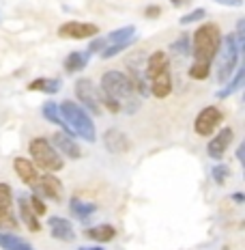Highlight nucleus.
Returning <instances> with one entry per match:
<instances>
[{
    "mask_svg": "<svg viewBox=\"0 0 245 250\" xmlns=\"http://www.w3.org/2000/svg\"><path fill=\"white\" fill-rule=\"evenodd\" d=\"M52 147L58 149L62 155H67V158H71V160L82 158L80 145L74 140V136H69V134H65V132H56L54 136H52Z\"/></svg>",
    "mask_w": 245,
    "mask_h": 250,
    "instance_id": "obj_12",
    "label": "nucleus"
},
{
    "mask_svg": "<svg viewBox=\"0 0 245 250\" xmlns=\"http://www.w3.org/2000/svg\"><path fill=\"white\" fill-rule=\"evenodd\" d=\"M18 207H19V216H22V222L26 225V229L33 233H39L41 231V225H39V216L33 211L28 203V196H19L18 199Z\"/></svg>",
    "mask_w": 245,
    "mask_h": 250,
    "instance_id": "obj_17",
    "label": "nucleus"
},
{
    "mask_svg": "<svg viewBox=\"0 0 245 250\" xmlns=\"http://www.w3.org/2000/svg\"><path fill=\"white\" fill-rule=\"evenodd\" d=\"M58 108H60L62 119H65V123L69 125L71 132L77 134L80 138H84L86 143H95V140H97L95 125H93L91 117H88V112L80 106V104L67 100V102H62Z\"/></svg>",
    "mask_w": 245,
    "mask_h": 250,
    "instance_id": "obj_3",
    "label": "nucleus"
},
{
    "mask_svg": "<svg viewBox=\"0 0 245 250\" xmlns=\"http://www.w3.org/2000/svg\"><path fill=\"white\" fill-rule=\"evenodd\" d=\"M97 33L99 26L88 22H65L58 26V37L62 39H88Z\"/></svg>",
    "mask_w": 245,
    "mask_h": 250,
    "instance_id": "obj_10",
    "label": "nucleus"
},
{
    "mask_svg": "<svg viewBox=\"0 0 245 250\" xmlns=\"http://www.w3.org/2000/svg\"><path fill=\"white\" fill-rule=\"evenodd\" d=\"M69 207H71V213H74L77 220H86V218H91L93 213L97 211L95 203H86V201L77 199V196H74V199L69 201Z\"/></svg>",
    "mask_w": 245,
    "mask_h": 250,
    "instance_id": "obj_23",
    "label": "nucleus"
},
{
    "mask_svg": "<svg viewBox=\"0 0 245 250\" xmlns=\"http://www.w3.org/2000/svg\"><path fill=\"white\" fill-rule=\"evenodd\" d=\"M88 65V52H71L65 59L62 67H65L67 74H77Z\"/></svg>",
    "mask_w": 245,
    "mask_h": 250,
    "instance_id": "obj_22",
    "label": "nucleus"
},
{
    "mask_svg": "<svg viewBox=\"0 0 245 250\" xmlns=\"http://www.w3.org/2000/svg\"><path fill=\"white\" fill-rule=\"evenodd\" d=\"M170 67V59H168V54L166 52H153V54L149 56V62H147V78H153V76H157L159 71H164V69H168Z\"/></svg>",
    "mask_w": 245,
    "mask_h": 250,
    "instance_id": "obj_20",
    "label": "nucleus"
},
{
    "mask_svg": "<svg viewBox=\"0 0 245 250\" xmlns=\"http://www.w3.org/2000/svg\"><path fill=\"white\" fill-rule=\"evenodd\" d=\"M239 54H241V50H239V43L237 39H234V35H228V37H222V43H220V50H217L215 59H217V76L215 80L224 84V82H228L234 74V69H237V62H239Z\"/></svg>",
    "mask_w": 245,
    "mask_h": 250,
    "instance_id": "obj_4",
    "label": "nucleus"
},
{
    "mask_svg": "<svg viewBox=\"0 0 245 250\" xmlns=\"http://www.w3.org/2000/svg\"><path fill=\"white\" fill-rule=\"evenodd\" d=\"M211 177H213V181H215L217 186H224V184L228 181V177H230V166H228V164H217V166H213Z\"/></svg>",
    "mask_w": 245,
    "mask_h": 250,
    "instance_id": "obj_28",
    "label": "nucleus"
},
{
    "mask_svg": "<svg viewBox=\"0 0 245 250\" xmlns=\"http://www.w3.org/2000/svg\"><path fill=\"white\" fill-rule=\"evenodd\" d=\"M108 45V41H106V37H101V39H95V41H91V45H88V54H95V52H101L103 48Z\"/></svg>",
    "mask_w": 245,
    "mask_h": 250,
    "instance_id": "obj_32",
    "label": "nucleus"
},
{
    "mask_svg": "<svg viewBox=\"0 0 245 250\" xmlns=\"http://www.w3.org/2000/svg\"><path fill=\"white\" fill-rule=\"evenodd\" d=\"M41 112H43V117L48 119L50 123L60 125V127L65 129V134H69V136H74V132H71V129H69V125H67V123H65V119H62L60 108H58V104H56V102H45V104H43V108H41Z\"/></svg>",
    "mask_w": 245,
    "mask_h": 250,
    "instance_id": "obj_18",
    "label": "nucleus"
},
{
    "mask_svg": "<svg viewBox=\"0 0 245 250\" xmlns=\"http://www.w3.org/2000/svg\"><path fill=\"white\" fill-rule=\"evenodd\" d=\"M84 235L88 239H95V242H99V244H108L110 239L116 237V229H114L112 225H97V227L86 229Z\"/></svg>",
    "mask_w": 245,
    "mask_h": 250,
    "instance_id": "obj_19",
    "label": "nucleus"
},
{
    "mask_svg": "<svg viewBox=\"0 0 245 250\" xmlns=\"http://www.w3.org/2000/svg\"><path fill=\"white\" fill-rule=\"evenodd\" d=\"M232 201H237V203H243V201H245L243 192H234V194H232Z\"/></svg>",
    "mask_w": 245,
    "mask_h": 250,
    "instance_id": "obj_37",
    "label": "nucleus"
},
{
    "mask_svg": "<svg viewBox=\"0 0 245 250\" xmlns=\"http://www.w3.org/2000/svg\"><path fill=\"white\" fill-rule=\"evenodd\" d=\"M144 15H147V18H159V15H161V9L157 7V4H151V7H147Z\"/></svg>",
    "mask_w": 245,
    "mask_h": 250,
    "instance_id": "obj_33",
    "label": "nucleus"
},
{
    "mask_svg": "<svg viewBox=\"0 0 245 250\" xmlns=\"http://www.w3.org/2000/svg\"><path fill=\"white\" fill-rule=\"evenodd\" d=\"M99 93H101V100H103L101 106H106L114 114L121 110L133 114L140 106L132 82L127 80V76L116 69H110L101 76V91Z\"/></svg>",
    "mask_w": 245,
    "mask_h": 250,
    "instance_id": "obj_2",
    "label": "nucleus"
},
{
    "mask_svg": "<svg viewBox=\"0 0 245 250\" xmlns=\"http://www.w3.org/2000/svg\"><path fill=\"white\" fill-rule=\"evenodd\" d=\"M88 250H103V248H88Z\"/></svg>",
    "mask_w": 245,
    "mask_h": 250,
    "instance_id": "obj_38",
    "label": "nucleus"
},
{
    "mask_svg": "<svg viewBox=\"0 0 245 250\" xmlns=\"http://www.w3.org/2000/svg\"><path fill=\"white\" fill-rule=\"evenodd\" d=\"M215 2L224 4V7H239V4H241V0H215Z\"/></svg>",
    "mask_w": 245,
    "mask_h": 250,
    "instance_id": "obj_34",
    "label": "nucleus"
},
{
    "mask_svg": "<svg viewBox=\"0 0 245 250\" xmlns=\"http://www.w3.org/2000/svg\"><path fill=\"white\" fill-rule=\"evenodd\" d=\"M149 93H153L155 97L164 100L172 93V76H170V67L164 71H159L157 76L149 78Z\"/></svg>",
    "mask_w": 245,
    "mask_h": 250,
    "instance_id": "obj_14",
    "label": "nucleus"
},
{
    "mask_svg": "<svg viewBox=\"0 0 245 250\" xmlns=\"http://www.w3.org/2000/svg\"><path fill=\"white\" fill-rule=\"evenodd\" d=\"M13 170L18 173V177L24 181L28 188H35V184H37L39 175H37V166H35L30 160L26 158H15L13 160Z\"/></svg>",
    "mask_w": 245,
    "mask_h": 250,
    "instance_id": "obj_16",
    "label": "nucleus"
},
{
    "mask_svg": "<svg viewBox=\"0 0 245 250\" xmlns=\"http://www.w3.org/2000/svg\"><path fill=\"white\" fill-rule=\"evenodd\" d=\"M33 192L37 196H45V199L58 203V201H62L65 188H62L58 177H54L52 173H45V175H39V179H37V184H35Z\"/></svg>",
    "mask_w": 245,
    "mask_h": 250,
    "instance_id": "obj_9",
    "label": "nucleus"
},
{
    "mask_svg": "<svg viewBox=\"0 0 245 250\" xmlns=\"http://www.w3.org/2000/svg\"><path fill=\"white\" fill-rule=\"evenodd\" d=\"M237 160L241 164H245V147H239V151H237Z\"/></svg>",
    "mask_w": 245,
    "mask_h": 250,
    "instance_id": "obj_35",
    "label": "nucleus"
},
{
    "mask_svg": "<svg viewBox=\"0 0 245 250\" xmlns=\"http://www.w3.org/2000/svg\"><path fill=\"white\" fill-rule=\"evenodd\" d=\"M62 86V82L58 78H37L28 84V91H39V93H48V95H54L58 93Z\"/></svg>",
    "mask_w": 245,
    "mask_h": 250,
    "instance_id": "obj_21",
    "label": "nucleus"
},
{
    "mask_svg": "<svg viewBox=\"0 0 245 250\" xmlns=\"http://www.w3.org/2000/svg\"><path fill=\"white\" fill-rule=\"evenodd\" d=\"M75 95L77 100L84 104V108H88L93 114H101L103 106H101V93L95 88L91 78H80L75 82Z\"/></svg>",
    "mask_w": 245,
    "mask_h": 250,
    "instance_id": "obj_6",
    "label": "nucleus"
},
{
    "mask_svg": "<svg viewBox=\"0 0 245 250\" xmlns=\"http://www.w3.org/2000/svg\"><path fill=\"white\" fill-rule=\"evenodd\" d=\"M207 18V11L205 9H194L191 13H187L181 18V24L187 26V24H194V22H200V20H205Z\"/></svg>",
    "mask_w": 245,
    "mask_h": 250,
    "instance_id": "obj_30",
    "label": "nucleus"
},
{
    "mask_svg": "<svg viewBox=\"0 0 245 250\" xmlns=\"http://www.w3.org/2000/svg\"><path fill=\"white\" fill-rule=\"evenodd\" d=\"M138 41V37H129V39H125V41H116V43H110V45H106V48L101 50V59H112V56H116V54H121V52H125L127 48H132V45Z\"/></svg>",
    "mask_w": 245,
    "mask_h": 250,
    "instance_id": "obj_26",
    "label": "nucleus"
},
{
    "mask_svg": "<svg viewBox=\"0 0 245 250\" xmlns=\"http://www.w3.org/2000/svg\"><path fill=\"white\" fill-rule=\"evenodd\" d=\"M224 114L217 106H207L198 112L196 121H194V129L198 136H211L213 132L217 129V125L222 123Z\"/></svg>",
    "mask_w": 245,
    "mask_h": 250,
    "instance_id": "obj_7",
    "label": "nucleus"
},
{
    "mask_svg": "<svg viewBox=\"0 0 245 250\" xmlns=\"http://www.w3.org/2000/svg\"><path fill=\"white\" fill-rule=\"evenodd\" d=\"M243 78H245V67H239L237 74H234L230 80H228V84L224 86L222 91H217V97H220V100H226V97H230L234 91H239V88H241Z\"/></svg>",
    "mask_w": 245,
    "mask_h": 250,
    "instance_id": "obj_25",
    "label": "nucleus"
},
{
    "mask_svg": "<svg viewBox=\"0 0 245 250\" xmlns=\"http://www.w3.org/2000/svg\"><path fill=\"white\" fill-rule=\"evenodd\" d=\"M48 227H50V233H52L54 239H60V242H74L75 231H74V225H71L67 218L52 216L48 220Z\"/></svg>",
    "mask_w": 245,
    "mask_h": 250,
    "instance_id": "obj_13",
    "label": "nucleus"
},
{
    "mask_svg": "<svg viewBox=\"0 0 245 250\" xmlns=\"http://www.w3.org/2000/svg\"><path fill=\"white\" fill-rule=\"evenodd\" d=\"M191 39V50H194V65L189 67V78L194 80H207L211 74V62L215 61V54L222 43V33L215 24L207 22L198 26Z\"/></svg>",
    "mask_w": 245,
    "mask_h": 250,
    "instance_id": "obj_1",
    "label": "nucleus"
},
{
    "mask_svg": "<svg viewBox=\"0 0 245 250\" xmlns=\"http://www.w3.org/2000/svg\"><path fill=\"white\" fill-rule=\"evenodd\" d=\"M135 35V26H123V28H116V30H112V33H108V45L110 43H116V41H125V39H129V37H133Z\"/></svg>",
    "mask_w": 245,
    "mask_h": 250,
    "instance_id": "obj_27",
    "label": "nucleus"
},
{
    "mask_svg": "<svg viewBox=\"0 0 245 250\" xmlns=\"http://www.w3.org/2000/svg\"><path fill=\"white\" fill-rule=\"evenodd\" d=\"M0 248L4 250H35L28 242L19 239L18 235H11L7 231H0Z\"/></svg>",
    "mask_w": 245,
    "mask_h": 250,
    "instance_id": "obj_24",
    "label": "nucleus"
},
{
    "mask_svg": "<svg viewBox=\"0 0 245 250\" xmlns=\"http://www.w3.org/2000/svg\"><path fill=\"white\" fill-rule=\"evenodd\" d=\"M28 151L35 160L33 164H37L39 168L48 170V173H56V170H60L65 166L60 153L52 147V143L48 138H33L28 145Z\"/></svg>",
    "mask_w": 245,
    "mask_h": 250,
    "instance_id": "obj_5",
    "label": "nucleus"
},
{
    "mask_svg": "<svg viewBox=\"0 0 245 250\" xmlns=\"http://www.w3.org/2000/svg\"><path fill=\"white\" fill-rule=\"evenodd\" d=\"M28 203H30V207H33V211L37 213V216H45V211H48V207H45V203H43V199L41 196H37V194H33L28 199Z\"/></svg>",
    "mask_w": 245,
    "mask_h": 250,
    "instance_id": "obj_31",
    "label": "nucleus"
},
{
    "mask_svg": "<svg viewBox=\"0 0 245 250\" xmlns=\"http://www.w3.org/2000/svg\"><path fill=\"white\" fill-rule=\"evenodd\" d=\"M189 48H191L189 35H183V37H179V39L174 41V43L170 45V50L176 52V54H181V56H189Z\"/></svg>",
    "mask_w": 245,
    "mask_h": 250,
    "instance_id": "obj_29",
    "label": "nucleus"
},
{
    "mask_svg": "<svg viewBox=\"0 0 245 250\" xmlns=\"http://www.w3.org/2000/svg\"><path fill=\"white\" fill-rule=\"evenodd\" d=\"M18 227L13 211V190L9 184H0V231H11Z\"/></svg>",
    "mask_w": 245,
    "mask_h": 250,
    "instance_id": "obj_8",
    "label": "nucleus"
},
{
    "mask_svg": "<svg viewBox=\"0 0 245 250\" xmlns=\"http://www.w3.org/2000/svg\"><path fill=\"white\" fill-rule=\"evenodd\" d=\"M103 145H106V149L110 151V153H125V151H129L127 134L121 132V129H114V127L103 134Z\"/></svg>",
    "mask_w": 245,
    "mask_h": 250,
    "instance_id": "obj_15",
    "label": "nucleus"
},
{
    "mask_svg": "<svg viewBox=\"0 0 245 250\" xmlns=\"http://www.w3.org/2000/svg\"><path fill=\"white\" fill-rule=\"evenodd\" d=\"M174 7H185V4H191V0H170Z\"/></svg>",
    "mask_w": 245,
    "mask_h": 250,
    "instance_id": "obj_36",
    "label": "nucleus"
},
{
    "mask_svg": "<svg viewBox=\"0 0 245 250\" xmlns=\"http://www.w3.org/2000/svg\"><path fill=\"white\" fill-rule=\"evenodd\" d=\"M232 138H234L232 127H224V129H220V132H217L215 136L211 138V143L207 145L208 155H211L213 160H222V158H224V153L228 151V147L232 145Z\"/></svg>",
    "mask_w": 245,
    "mask_h": 250,
    "instance_id": "obj_11",
    "label": "nucleus"
}]
</instances>
